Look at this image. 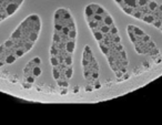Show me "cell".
<instances>
[{"instance_id":"cell-8","label":"cell","mask_w":162,"mask_h":125,"mask_svg":"<svg viewBox=\"0 0 162 125\" xmlns=\"http://www.w3.org/2000/svg\"><path fill=\"white\" fill-rule=\"evenodd\" d=\"M99 43H100L99 47H100V49H101V51H102L106 55L110 54V48H109V47H107V45H106L104 43H102V42H99Z\"/></svg>"},{"instance_id":"cell-4","label":"cell","mask_w":162,"mask_h":125,"mask_svg":"<svg viewBox=\"0 0 162 125\" xmlns=\"http://www.w3.org/2000/svg\"><path fill=\"white\" fill-rule=\"evenodd\" d=\"M92 33H93V36H94V39H96L98 42H101V41L103 40V38H104V36H103V33L100 31V30H96V29H92L91 30Z\"/></svg>"},{"instance_id":"cell-30","label":"cell","mask_w":162,"mask_h":125,"mask_svg":"<svg viewBox=\"0 0 162 125\" xmlns=\"http://www.w3.org/2000/svg\"><path fill=\"white\" fill-rule=\"evenodd\" d=\"M150 40H151V38L149 37V36H147V34H144L143 37H142V41H143L144 43H148Z\"/></svg>"},{"instance_id":"cell-18","label":"cell","mask_w":162,"mask_h":125,"mask_svg":"<svg viewBox=\"0 0 162 125\" xmlns=\"http://www.w3.org/2000/svg\"><path fill=\"white\" fill-rule=\"evenodd\" d=\"M68 37L70 38V39H76V37H77V30L76 29L70 30L69 33H68Z\"/></svg>"},{"instance_id":"cell-33","label":"cell","mask_w":162,"mask_h":125,"mask_svg":"<svg viewBox=\"0 0 162 125\" xmlns=\"http://www.w3.org/2000/svg\"><path fill=\"white\" fill-rule=\"evenodd\" d=\"M115 50H117L118 52L122 51V50H123V45H122V44H120V43H117V44H115Z\"/></svg>"},{"instance_id":"cell-11","label":"cell","mask_w":162,"mask_h":125,"mask_svg":"<svg viewBox=\"0 0 162 125\" xmlns=\"http://www.w3.org/2000/svg\"><path fill=\"white\" fill-rule=\"evenodd\" d=\"M64 63H66L68 66H72V63H73V58H72V54L68 53L67 56L64 58Z\"/></svg>"},{"instance_id":"cell-22","label":"cell","mask_w":162,"mask_h":125,"mask_svg":"<svg viewBox=\"0 0 162 125\" xmlns=\"http://www.w3.org/2000/svg\"><path fill=\"white\" fill-rule=\"evenodd\" d=\"M152 24H153V26H154L155 28H159V29H160V28L162 27V19H158V20H154V22H153Z\"/></svg>"},{"instance_id":"cell-10","label":"cell","mask_w":162,"mask_h":125,"mask_svg":"<svg viewBox=\"0 0 162 125\" xmlns=\"http://www.w3.org/2000/svg\"><path fill=\"white\" fill-rule=\"evenodd\" d=\"M64 74H66L67 80L71 79V77H72V75H73V69H72V66H68L66 70H64Z\"/></svg>"},{"instance_id":"cell-12","label":"cell","mask_w":162,"mask_h":125,"mask_svg":"<svg viewBox=\"0 0 162 125\" xmlns=\"http://www.w3.org/2000/svg\"><path fill=\"white\" fill-rule=\"evenodd\" d=\"M132 31L134 32V34H136V37H143V36H144L143 31H142L140 28H138V27H136V26L132 27Z\"/></svg>"},{"instance_id":"cell-14","label":"cell","mask_w":162,"mask_h":125,"mask_svg":"<svg viewBox=\"0 0 162 125\" xmlns=\"http://www.w3.org/2000/svg\"><path fill=\"white\" fill-rule=\"evenodd\" d=\"M25 53H26V50H25L23 48H18V49H16V51H15V54H16L17 58H21V56H23Z\"/></svg>"},{"instance_id":"cell-9","label":"cell","mask_w":162,"mask_h":125,"mask_svg":"<svg viewBox=\"0 0 162 125\" xmlns=\"http://www.w3.org/2000/svg\"><path fill=\"white\" fill-rule=\"evenodd\" d=\"M31 74L32 75H34V77H39L41 74V68H40V65H34L32 68V71H31Z\"/></svg>"},{"instance_id":"cell-31","label":"cell","mask_w":162,"mask_h":125,"mask_svg":"<svg viewBox=\"0 0 162 125\" xmlns=\"http://www.w3.org/2000/svg\"><path fill=\"white\" fill-rule=\"evenodd\" d=\"M119 53H120V58H121V60L127 59V53H125L124 50H122V51H120Z\"/></svg>"},{"instance_id":"cell-24","label":"cell","mask_w":162,"mask_h":125,"mask_svg":"<svg viewBox=\"0 0 162 125\" xmlns=\"http://www.w3.org/2000/svg\"><path fill=\"white\" fill-rule=\"evenodd\" d=\"M52 40H53V42H60V41H61V37H60L59 33H57V32L53 33V38H52Z\"/></svg>"},{"instance_id":"cell-13","label":"cell","mask_w":162,"mask_h":125,"mask_svg":"<svg viewBox=\"0 0 162 125\" xmlns=\"http://www.w3.org/2000/svg\"><path fill=\"white\" fill-rule=\"evenodd\" d=\"M52 75L55 77V80H59L60 79V70L58 66H53V69H52Z\"/></svg>"},{"instance_id":"cell-6","label":"cell","mask_w":162,"mask_h":125,"mask_svg":"<svg viewBox=\"0 0 162 125\" xmlns=\"http://www.w3.org/2000/svg\"><path fill=\"white\" fill-rule=\"evenodd\" d=\"M103 22H104L106 26H109V27L114 26V22H113V20H112V18H111L110 15H107L104 18H103Z\"/></svg>"},{"instance_id":"cell-37","label":"cell","mask_w":162,"mask_h":125,"mask_svg":"<svg viewBox=\"0 0 162 125\" xmlns=\"http://www.w3.org/2000/svg\"><path fill=\"white\" fill-rule=\"evenodd\" d=\"M4 51H6V47H4V44L0 45V53H4Z\"/></svg>"},{"instance_id":"cell-15","label":"cell","mask_w":162,"mask_h":125,"mask_svg":"<svg viewBox=\"0 0 162 125\" xmlns=\"http://www.w3.org/2000/svg\"><path fill=\"white\" fill-rule=\"evenodd\" d=\"M50 62H51L52 66H58L59 65V60L57 58V55H51L50 56Z\"/></svg>"},{"instance_id":"cell-34","label":"cell","mask_w":162,"mask_h":125,"mask_svg":"<svg viewBox=\"0 0 162 125\" xmlns=\"http://www.w3.org/2000/svg\"><path fill=\"white\" fill-rule=\"evenodd\" d=\"M69 31H70V29H69V28H68V27H63L62 28V30H61V32L63 33V34H67V36H68V33H69Z\"/></svg>"},{"instance_id":"cell-36","label":"cell","mask_w":162,"mask_h":125,"mask_svg":"<svg viewBox=\"0 0 162 125\" xmlns=\"http://www.w3.org/2000/svg\"><path fill=\"white\" fill-rule=\"evenodd\" d=\"M101 88V84H100V82L98 80H96V83H94V89H100Z\"/></svg>"},{"instance_id":"cell-38","label":"cell","mask_w":162,"mask_h":125,"mask_svg":"<svg viewBox=\"0 0 162 125\" xmlns=\"http://www.w3.org/2000/svg\"><path fill=\"white\" fill-rule=\"evenodd\" d=\"M122 77H123V80H128V79L130 77V75L129 74H127V73H124L123 75H122Z\"/></svg>"},{"instance_id":"cell-3","label":"cell","mask_w":162,"mask_h":125,"mask_svg":"<svg viewBox=\"0 0 162 125\" xmlns=\"http://www.w3.org/2000/svg\"><path fill=\"white\" fill-rule=\"evenodd\" d=\"M94 13H96V12H94V10H93V8L91 7V4H89V6H87V7H85V19H87V20H89V19L91 18Z\"/></svg>"},{"instance_id":"cell-32","label":"cell","mask_w":162,"mask_h":125,"mask_svg":"<svg viewBox=\"0 0 162 125\" xmlns=\"http://www.w3.org/2000/svg\"><path fill=\"white\" fill-rule=\"evenodd\" d=\"M147 45L148 47H149V48H150V50H151V49H154V48H157V47H155V44H154V42H152L151 40L149 41V42H148L147 43Z\"/></svg>"},{"instance_id":"cell-35","label":"cell","mask_w":162,"mask_h":125,"mask_svg":"<svg viewBox=\"0 0 162 125\" xmlns=\"http://www.w3.org/2000/svg\"><path fill=\"white\" fill-rule=\"evenodd\" d=\"M114 73H115V77H119V79H120V77H122V75H123V73H122L120 70H117L115 72H114Z\"/></svg>"},{"instance_id":"cell-19","label":"cell","mask_w":162,"mask_h":125,"mask_svg":"<svg viewBox=\"0 0 162 125\" xmlns=\"http://www.w3.org/2000/svg\"><path fill=\"white\" fill-rule=\"evenodd\" d=\"M4 47H6V48H11V47H13V44H15V42H13V40H12V39H9V40H7L6 41V42H4Z\"/></svg>"},{"instance_id":"cell-17","label":"cell","mask_w":162,"mask_h":125,"mask_svg":"<svg viewBox=\"0 0 162 125\" xmlns=\"http://www.w3.org/2000/svg\"><path fill=\"white\" fill-rule=\"evenodd\" d=\"M110 28L111 27H109V26H106V24H103V26H101L100 27V31L103 33V34H107V33H109L110 32Z\"/></svg>"},{"instance_id":"cell-40","label":"cell","mask_w":162,"mask_h":125,"mask_svg":"<svg viewBox=\"0 0 162 125\" xmlns=\"http://www.w3.org/2000/svg\"><path fill=\"white\" fill-rule=\"evenodd\" d=\"M114 1H115L118 4H122V2H123V0H114Z\"/></svg>"},{"instance_id":"cell-27","label":"cell","mask_w":162,"mask_h":125,"mask_svg":"<svg viewBox=\"0 0 162 125\" xmlns=\"http://www.w3.org/2000/svg\"><path fill=\"white\" fill-rule=\"evenodd\" d=\"M31 61L34 63V65H40V63H41V59L39 58V56H37V58H33Z\"/></svg>"},{"instance_id":"cell-44","label":"cell","mask_w":162,"mask_h":125,"mask_svg":"<svg viewBox=\"0 0 162 125\" xmlns=\"http://www.w3.org/2000/svg\"><path fill=\"white\" fill-rule=\"evenodd\" d=\"M160 29H161V32H162V27H161V28H160Z\"/></svg>"},{"instance_id":"cell-2","label":"cell","mask_w":162,"mask_h":125,"mask_svg":"<svg viewBox=\"0 0 162 125\" xmlns=\"http://www.w3.org/2000/svg\"><path fill=\"white\" fill-rule=\"evenodd\" d=\"M74 48H76V39H70L66 43V51L70 54H73Z\"/></svg>"},{"instance_id":"cell-43","label":"cell","mask_w":162,"mask_h":125,"mask_svg":"<svg viewBox=\"0 0 162 125\" xmlns=\"http://www.w3.org/2000/svg\"><path fill=\"white\" fill-rule=\"evenodd\" d=\"M78 91H79V88H78V86H76V88H74V92L77 93Z\"/></svg>"},{"instance_id":"cell-16","label":"cell","mask_w":162,"mask_h":125,"mask_svg":"<svg viewBox=\"0 0 162 125\" xmlns=\"http://www.w3.org/2000/svg\"><path fill=\"white\" fill-rule=\"evenodd\" d=\"M148 7H149V9L151 11L155 10V9H158L159 7V4L155 2V1H149V4H148Z\"/></svg>"},{"instance_id":"cell-29","label":"cell","mask_w":162,"mask_h":125,"mask_svg":"<svg viewBox=\"0 0 162 125\" xmlns=\"http://www.w3.org/2000/svg\"><path fill=\"white\" fill-rule=\"evenodd\" d=\"M110 33L111 34H118V29L115 26H112L110 28Z\"/></svg>"},{"instance_id":"cell-23","label":"cell","mask_w":162,"mask_h":125,"mask_svg":"<svg viewBox=\"0 0 162 125\" xmlns=\"http://www.w3.org/2000/svg\"><path fill=\"white\" fill-rule=\"evenodd\" d=\"M98 77H99V71L93 70L91 72V80H98Z\"/></svg>"},{"instance_id":"cell-21","label":"cell","mask_w":162,"mask_h":125,"mask_svg":"<svg viewBox=\"0 0 162 125\" xmlns=\"http://www.w3.org/2000/svg\"><path fill=\"white\" fill-rule=\"evenodd\" d=\"M34 79H36V77L32 75V74H30V75H28V77H26V82H28L30 84H32L33 82H34Z\"/></svg>"},{"instance_id":"cell-41","label":"cell","mask_w":162,"mask_h":125,"mask_svg":"<svg viewBox=\"0 0 162 125\" xmlns=\"http://www.w3.org/2000/svg\"><path fill=\"white\" fill-rule=\"evenodd\" d=\"M158 9H159V10H160V11H161V12H162V4H159Z\"/></svg>"},{"instance_id":"cell-39","label":"cell","mask_w":162,"mask_h":125,"mask_svg":"<svg viewBox=\"0 0 162 125\" xmlns=\"http://www.w3.org/2000/svg\"><path fill=\"white\" fill-rule=\"evenodd\" d=\"M85 91H87V92H89V91H92V86H90V85H87V86H85Z\"/></svg>"},{"instance_id":"cell-25","label":"cell","mask_w":162,"mask_h":125,"mask_svg":"<svg viewBox=\"0 0 162 125\" xmlns=\"http://www.w3.org/2000/svg\"><path fill=\"white\" fill-rule=\"evenodd\" d=\"M149 1L150 0H138V4H139V7H144V6L149 4Z\"/></svg>"},{"instance_id":"cell-28","label":"cell","mask_w":162,"mask_h":125,"mask_svg":"<svg viewBox=\"0 0 162 125\" xmlns=\"http://www.w3.org/2000/svg\"><path fill=\"white\" fill-rule=\"evenodd\" d=\"M134 49H136V51L139 53V54H143V51H142V48H141L139 44H134Z\"/></svg>"},{"instance_id":"cell-7","label":"cell","mask_w":162,"mask_h":125,"mask_svg":"<svg viewBox=\"0 0 162 125\" xmlns=\"http://www.w3.org/2000/svg\"><path fill=\"white\" fill-rule=\"evenodd\" d=\"M142 20H143L144 22H147V23H149V24H152L153 22H154V17L152 15H144L143 18H142Z\"/></svg>"},{"instance_id":"cell-20","label":"cell","mask_w":162,"mask_h":125,"mask_svg":"<svg viewBox=\"0 0 162 125\" xmlns=\"http://www.w3.org/2000/svg\"><path fill=\"white\" fill-rule=\"evenodd\" d=\"M50 54L51 55H58L59 54V50L55 48V47L51 45V48H50Z\"/></svg>"},{"instance_id":"cell-1","label":"cell","mask_w":162,"mask_h":125,"mask_svg":"<svg viewBox=\"0 0 162 125\" xmlns=\"http://www.w3.org/2000/svg\"><path fill=\"white\" fill-rule=\"evenodd\" d=\"M19 7H20V4H16V2H9V4H8V6L6 7V12H7L8 17L13 15L16 11L19 9Z\"/></svg>"},{"instance_id":"cell-42","label":"cell","mask_w":162,"mask_h":125,"mask_svg":"<svg viewBox=\"0 0 162 125\" xmlns=\"http://www.w3.org/2000/svg\"><path fill=\"white\" fill-rule=\"evenodd\" d=\"M4 61H1V60H0V68H1V66L4 65Z\"/></svg>"},{"instance_id":"cell-5","label":"cell","mask_w":162,"mask_h":125,"mask_svg":"<svg viewBox=\"0 0 162 125\" xmlns=\"http://www.w3.org/2000/svg\"><path fill=\"white\" fill-rule=\"evenodd\" d=\"M18 59L17 56H16L15 53H12V54H9L6 56V60H4V63H7V64H12V63L15 62L16 60Z\"/></svg>"},{"instance_id":"cell-26","label":"cell","mask_w":162,"mask_h":125,"mask_svg":"<svg viewBox=\"0 0 162 125\" xmlns=\"http://www.w3.org/2000/svg\"><path fill=\"white\" fill-rule=\"evenodd\" d=\"M112 41H113L114 43H120V41H121V39H120V37H119L118 34H113V37H112Z\"/></svg>"}]
</instances>
